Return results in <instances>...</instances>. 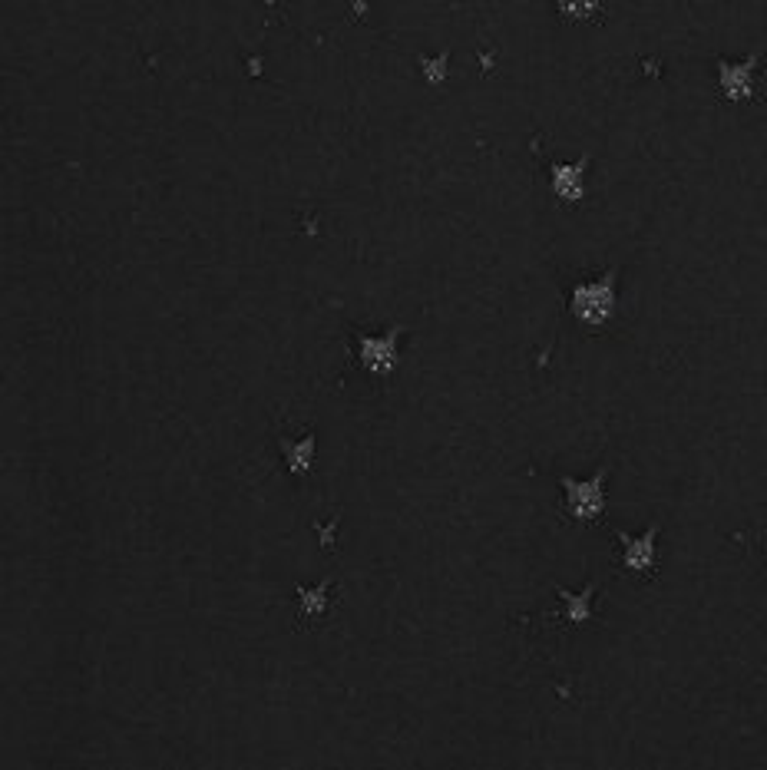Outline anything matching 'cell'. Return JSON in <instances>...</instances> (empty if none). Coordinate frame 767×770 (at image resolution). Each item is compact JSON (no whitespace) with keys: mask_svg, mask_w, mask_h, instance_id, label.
Segmentation results:
<instances>
[{"mask_svg":"<svg viewBox=\"0 0 767 770\" xmlns=\"http://www.w3.org/2000/svg\"><path fill=\"white\" fill-rule=\"evenodd\" d=\"M615 308V295H612V281H596L589 288H579L576 298H572V311H576L579 321L586 324H602Z\"/></svg>","mask_w":767,"mask_h":770,"instance_id":"1","label":"cell"},{"mask_svg":"<svg viewBox=\"0 0 767 770\" xmlns=\"http://www.w3.org/2000/svg\"><path fill=\"white\" fill-rule=\"evenodd\" d=\"M397 338L401 334L391 331L384 334V338H361L358 341V357H361V367L364 371H371L377 377H387L397 367Z\"/></svg>","mask_w":767,"mask_h":770,"instance_id":"2","label":"cell"},{"mask_svg":"<svg viewBox=\"0 0 767 770\" xmlns=\"http://www.w3.org/2000/svg\"><path fill=\"white\" fill-rule=\"evenodd\" d=\"M566 493H569V506L576 516H596L602 509V483L599 480H589V483H566Z\"/></svg>","mask_w":767,"mask_h":770,"instance_id":"3","label":"cell"},{"mask_svg":"<svg viewBox=\"0 0 767 770\" xmlns=\"http://www.w3.org/2000/svg\"><path fill=\"white\" fill-rule=\"evenodd\" d=\"M285 450V460H288V470L295 476H305L311 466H315V437H305L298 443H282Z\"/></svg>","mask_w":767,"mask_h":770,"instance_id":"4","label":"cell"},{"mask_svg":"<svg viewBox=\"0 0 767 770\" xmlns=\"http://www.w3.org/2000/svg\"><path fill=\"white\" fill-rule=\"evenodd\" d=\"M629 566H635V569H645L648 562H652V533H648L642 542H632V549H629Z\"/></svg>","mask_w":767,"mask_h":770,"instance_id":"5","label":"cell"},{"mask_svg":"<svg viewBox=\"0 0 767 770\" xmlns=\"http://www.w3.org/2000/svg\"><path fill=\"white\" fill-rule=\"evenodd\" d=\"M298 602L305 615H321L324 612V589H298Z\"/></svg>","mask_w":767,"mask_h":770,"instance_id":"6","label":"cell"},{"mask_svg":"<svg viewBox=\"0 0 767 770\" xmlns=\"http://www.w3.org/2000/svg\"><path fill=\"white\" fill-rule=\"evenodd\" d=\"M559 4H563V10L572 17H586L589 10L596 7V0H559Z\"/></svg>","mask_w":767,"mask_h":770,"instance_id":"7","label":"cell"}]
</instances>
